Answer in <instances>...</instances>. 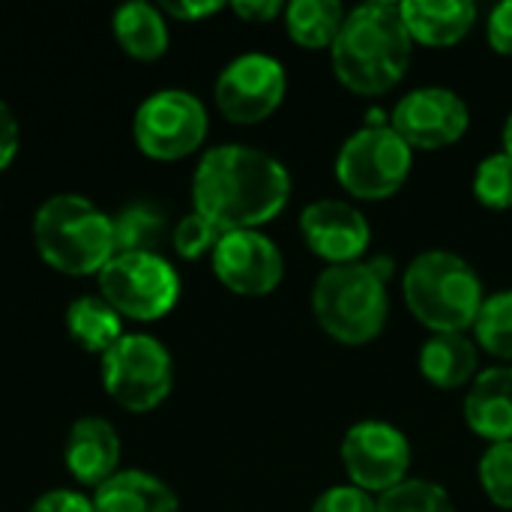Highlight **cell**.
Returning a JSON list of instances; mask_svg holds the SVG:
<instances>
[{
	"instance_id": "obj_1",
	"label": "cell",
	"mask_w": 512,
	"mask_h": 512,
	"mask_svg": "<svg viewBox=\"0 0 512 512\" xmlns=\"http://www.w3.org/2000/svg\"><path fill=\"white\" fill-rule=\"evenodd\" d=\"M291 174L267 150L249 144L210 147L192 177V204L222 234L261 231L291 201Z\"/></svg>"
},
{
	"instance_id": "obj_2",
	"label": "cell",
	"mask_w": 512,
	"mask_h": 512,
	"mask_svg": "<svg viewBox=\"0 0 512 512\" xmlns=\"http://www.w3.org/2000/svg\"><path fill=\"white\" fill-rule=\"evenodd\" d=\"M414 57V39L402 21L399 3L369 0L348 9L345 24L330 48L336 81L357 96L393 90Z\"/></svg>"
},
{
	"instance_id": "obj_3",
	"label": "cell",
	"mask_w": 512,
	"mask_h": 512,
	"mask_svg": "<svg viewBox=\"0 0 512 512\" xmlns=\"http://www.w3.org/2000/svg\"><path fill=\"white\" fill-rule=\"evenodd\" d=\"M393 273L396 261L387 255L324 267L312 285V315L318 327L348 348L375 342L390 321L387 282Z\"/></svg>"
},
{
	"instance_id": "obj_4",
	"label": "cell",
	"mask_w": 512,
	"mask_h": 512,
	"mask_svg": "<svg viewBox=\"0 0 512 512\" xmlns=\"http://www.w3.org/2000/svg\"><path fill=\"white\" fill-rule=\"evenodd\" d=\"M402 297L414 321L429 333H468L474 330L486 291L468 258L447 249H426L405 267Z\"/></svg>"
},
{
	"instance_id": "obj_5",
	"label": "cell",
	"mask_w": 512,
	"mask_h": 512,
	"mask_svg": "<svg viewBox=\"0 0 512 512\" xmlns=\"http://www.w3.org/2000/svg\"><path fill=\"white\" fill-rule=\"evenodd\" d=\"M33 243L39 258L66 276H99L117 252L111 216L75 192H57L39 204Z\"/></svg>"
},
{
	"instance_id": "obj_6",
	"label": "cell",
	"mask_w": 512,
	"mask_h": 512,
	"mask_svg": "<svg viewBox=\"0 0 512 512\" xmlns=\"http://www.w3.org/2000/svg\"><path fill=\"white\" fill-rule=\"evenodd\" d=\"M414 150L393 126H363L336 153V183L357 201H387L411 177Z\"/></svg>"
},
{
	"instance_id": "obj_7",
	"label": "cell",
	"mask_w": 512,
	"mask_h": 512,
	"mask_svg": "<svg viewBox=\"0 0 512 512\" xmlns=\"http://www.w3.org/2000/svg\"><path fill=\"white\" fill-rule=\"evenodd\" d=\"M102 384L120 408L147 414L159 408L174 387L171 351L156 336L123 333V339L102 354Z\"/></svg>"
},
{
	"instance_id": "obj_8",
	"label": "cell",
	"mask_w": 512,
	"mask_h": 512,
	"mask_svg": "<svg viewBox=\"0 0 512 512\" xmlns=\"http://www.w3.org/2000/svg\"><path fill=\"white\" fill-rule=\"evenodd\" d=\"M99 297H105L120 318L156 321L180 300V276L165 255L117 252L99 273Z\"/></svg>"
},
{
	"instance_id": "obj_9",
	"label": "cell",
	"mask_w": 512,
	"mask_h": 512,
	"mask_svg": "<svg viewBox=\"0 0 512 512\" xmlns=\"http://www.w3.org/2000/svg\"><path fill=\"white\" fill-rule=\"evenodd\" d=\"M210 129L204 102L180 87L150 93L132 117V135L141 153L159 162H177L195 153Z\"/></svg>"
},
{
	"instance_id": "obj_10",
	"label": "cell",
	"mask_w": 512,
	"mask_h": 512,
	"mask_svg": "<svg viewBox=\"0 0 512 512\" xmlns=\"http://www.w3.org/2000/svg\"><path fill=\"white\" fill-rule=\"evenodd\" d=\"M342 468L351 486L381 498L411 477L414 450L408 435L387 420L354 423L339 447Z\"/></svg>"
},
{
	"instance_id": "obj_11",
	"label": "cell",
	"mask_w": 512,
	"mask_h": 512,
	"mask_svg": "<svg viewBox=\"0 0 512 512\" xmlns=\"http://www.w3.org/2000/svg\"><path fill=\"white\" fill-rule=\"evenodd\" d=\"M288 93L285 66L273 54L246 51L225 63L216 78L213 99L225 120L237 126H255L279 111Z\"/></svg>"
},
{
	"instance_id": "obj_12",
	"label": "cell",
	"mask_w": 512,
	"mask_h": 512,
	"mask_svg": "<svg viewBox=\"0 0 512 512\" xmlns=\"http://www.w3.org/2000/svg\"><path fill=\"white\" fill-rule=\"evenodd\" d=\"M390 126L405 138L411 150L432 153V150L453 147L456 141L465 138L471 126V108L456 90L429 84L405 93L396 102L390 114Z\"/></svg>"
},
{
	"instance_id": "obj_13",
	"label": "cell",
	"mask_w": 512,
	"mask_h": 512,
	"mask_svg": "<svg viewBox=\"0 0 512 512\" xmlns=\"http://www.w3.org/2000/svg\"><path fill=\"white\" fill-rule=\"evenodd\" d=\"M216 279L237 297H267L282 285V249L264 231H228L213 249Z\"/></svg>"
},
{
	"instance_id": "obj_14",
	"label": "cell",
	"mask_w": 512,
	"mask_h": 512,
	"mask_svg": "<svg viewBox=\"0 0 512 512\" xmlns=\"http://www.w3.org/2000/svg\"><path fill=\"white\" fill-rule=\"evenodd\" d=\"M300 234L309 252L327 267L363 261L372 243V225L360 207L342 198H318L300 213Z\"/></svg>"
},
{
	"instance_id": "obj_15",
	"label": "cell",
	"mask_w": 512,
	"mask_h": 512,
	"mask_svg": "<svg viewBox=\"0 0 512 512\" xmlns=\"http://www.w3.org/2000/svg\"><path fill=\"white\" fill-rule=\"evenodd\" d=\"M120 450V435L105 417H81L66 438V468L78 483L102 486L117 474Z\"/></svg>"
},
{
	"instance_id": "obj_16",
	"label": "cell",
	"mask_w": 512,
	"mask_h": 512,
	"mask_svg": "<svg viewBox=\"0 0 512 512\" xmlns=\"http://www.w3.org/2000/svg\"><path fill=\"white\" fill-rule=\"evenodd\" d=\"M465 423L468 429L489 441H512V366L483 369L465 393Z\"/></svg>"
},
{
	"instance_id": "obj_17",
	"label": "cell",
	"mask_w": 512,
	"mask_h": 512,
	"mask_svg": "<svg viewBox=\"0 0 512 512\" xmlns=\"http://www.w3.org/2000/svg\"><path fill=\"white\" fill-rule=\"evenodd\" d=\"M402 21L414 45L453 48L477 24L480 9L471 0H405L399 3Z\"/></svg>"
},
{
	"instance_id": "obj_18",
	"label": "cell",
	"mask_w": 512,
	"mask_h": 512,
	"mask_svg": "<svg viewBox=\"0 0 512 512\" xmlns=\"http://www.w3.org/2000/svg\"><path fill=\"white\" fill-rule=\"evenodd\" d=\"M420 375L438 390H462L480 375V348L468 333H432L417 354Z\"/></svg>"
},
{
	"instance_id": "obj_19",
	"label": "cell",
	"mask_w": 512,
	"mask_h": 512,
	"mask_svg": "<svg viewBox=\"0 0 512 512\" xmlns=\"http://www.w3.org/2000/svg\"><path fill=\"white\" fill-rule=\"evenodd\" d=\"M96 512H180L174 489L150 471H117L93 495Z\"/></svg>"
},
{
	"instance_id": "obj_20",
	"label": "cell",
	"mask_w": 512,
	"mask_h": 512,
	"mask_svg": "<svg viewBox=\"0 0 512 512\" xmlns=\"http://www.w3.org/2000/svg\"><path fill=\"white\" fill-rule=\"evenodd\" d=\"M111 27L120 48L135 60H159L168 51L171 33L162 6H153L147 0H129L117 6Z\"/></svg>"
},
{
	"instance_id": "obj_21",
	"label": "cell",
	"mask_w": 512,
	"mask_h": 512,
	"mask_svg": "<svg viewBox=\"0 0 512 512\" xmlns=\"http://www.w3.org/2000/svg\"><path fill=\"white\" fill-rule=\"evenodd\" d=\"M66 330L87 354H105L123 339V318L105 297L81 294L66 306Z\"/></svg>"
},
{
	"instance_id": "obj_22",
	"label": "cell",
	"mask_w": 512,
	"mask_h": 512,
	"mask_svg": "<svg viewBox=\"0 0 512 512\" xmlns=\"http://www.w3.org/2000/svg\"><path fill=\"white\" fill-rule=\"evenodd\" d=\"M111 222H114L117 252L162 255V246L165 240H171V231H174V225L168 222V210H162L156 201H132L117 216H111Z\"/></svg>"
},
{
	"instance_id": "obj_23",
	"label": "cell",
	"mask_w": 512,
	"mask_h": 512,
	"mask_svg": "<svg viewBox=\"0 0 512 512\" xmlns=\"http://www.w3.org/2000/svg\"><path fill=\"white\" fill-rule=\"evenodd\" d=\"M282 15L291 42L306 51H330L348 12L339 0H294Z\"/></svg>"
},
{
	"instance_id": "obj_24",
	"label": "cell",
	"mask_w": 512,
	"mask_h": 512,
	"mask_svg": "<svg viewBox=\"0 0 512 512\" xmlns=\"http://www.w3.org/2000/svg\"><path fill=\"white\" fill-rule=\"evenodd\" d=\"M474 342L489 357L512 366V288L486 294L483 309L474 321Z\"/></svg>"
},
{
	"instance_id": "obj_25",
	"label": "cell",
	"mask_w": 512,
	"mask_h": 512,
	"mask_svg": "<svg viewBox=\"0 0 512 512\" xmlns=\"http://www.w3.org/2000/svg\"><path fill=\"white\" fill-rule=\"evenodd\" d=\"M378 512H459L450 492L432 480L408 477L378 498Z\"/></svg>"
},
{
	"instance_id": "obj_26",
	"label": "cell",
	"mask_w": 512,
	"mask_h": 512,
	"mask_svg": "<svg viewBox=\"0 0 512 512\" xmlns=\"http://www.w3.org/2000/svg\"><path fill=\"white\" fill-rule=\"evenodd\" d=\"M474 198L486 210H512V156L510 153H492L486 156L471 180Z\"/></svg>"
},
{
	"instance_id": "obj_27",
	"label": "cell",
	"mask_w": 512,
	"mask_h": 512,
	"mask_svg": "<svg viewBox=\"0 0 512 512\" xmlns=\"http://www.w3.org/2000/svg\"><path fill=\"white\" fill-rule=\"evenodd\" d=\"M477 480L489 504L512 510V441L489 444L477 465Z\"/></svg>"
},
{
	"instance_id": "obj_28",
	"label": "cell",
	"mask_w": 512,
	"mask_h": 512,
	"mask_svg": "<svg viewBox=\"0 0 512 512\" xmlns=\"http://www.w3.org/2000/svg\"><path fill=\"white\" fill-rule=\"evenodd\" d=\"M219 237H222V231H219L216 225H210L201 213L192 210V213H186V216L174 225V231H171V246H174V252H177L180 258L195 261V258H204L207 252L213 255Z\"/></svg>"
},
{
	"instance_id": "obj_29",
	"label": "cell",
	"mask_w": 512,
	"mask_h": 512,
	"mask_svg": "<svg viewBox=\"0 0 512 512\" xmlns=\"http://www.w3.org/2000/svg\"><path fill=\"white\" fill-rule=\"evenodd\" d=\"M309 512H378V498L357 486H330L324 489Z\"/></svg>"
},
{
	"instance_id": "obj_30",
	"label": "cell",
	"mask_w": 512,
	"mask_h": 512,
	"mask_svg": "<svg viewBox=\"0 0 512 512\" xmlns=\"http://www.w3.org/2000/svg\"><path fill=\"white\" fill-rule=\"evenodd\" d=\"M486 36L495 54L512 57V0L498 3L489 12V24H486Z\"/></svg>"
},
{
	"instance_id": "obj_31",
	"label": "cell",
	"mask_w": 512,
	"mask_h": 512,
	"mask_svg": "<svg viewBox=\"0 0 512 512\" xmlns=\"http://www.w3.org/2000/svg\"><path fill=\"white\" fill-rule=\"evenodd\" d=\"M30 512H96L93 501L72 489H51L33 501Z\"/></svg>"
},
{
	"instance_id": "obj_32",
	"label": "cell",
	"mask_w": 512,
	"mask_h": 512,
	"mask_svg": "<svg viewBox=\"0 0 512 512\" xmlns=\"http://www.w3.org/2000/svg\"><path fill=\"white\" fill-rule=\"evenodd\" d=\"M222 9H225V3H219V0H165L162 3L165 18H177V21H201Z\"/></svg>"
},
{
	"instance_id": "obj_33",
	"label": "cell",
	"mask_w": 512,
	"mask_h": 512,
	"mask_svg": "<svg viewBox=\"0 0 512 512\" xmlns=\"http://www.w3.org/2000/svg\"><path fill=\"white\" fill-rule=\"evenodd\" d=\"M21 144V132H18V120L12 114V108L0 99V171L15 159Z\"/></svg>"
},
{
	"instance_id": "obj_34",
	"label": "cell",
	"mask_w": 512,
	"mask_h": 512,
	"mask_svg": "<svg viewBox=\"0 0 512 512\" xmlns=\"http://www.w3.org/2000/svg\"><path fill=\"white\" fill-rule=\"evenodd\" d=\"M231 12L249 24H267L276 15H282L285 6L279 0H237V3H231Z\"/></svg>"
},
{
	"instance_id": "obj_35",
	"label": "cell",
	"mask_w": 512,
	"mask_h": 512,
	"mask_svg": "<svg viewBox=\"0 0 512 512\" xmlns=\"http://www.w3.org/2000/svg\"><path fill=\"white\" fill-rule=\"evenodd\" d=\"M501 141H504V153H510L512 156V111H510V117H507V123H504Z\"/></svg>"
}]
</instances>
